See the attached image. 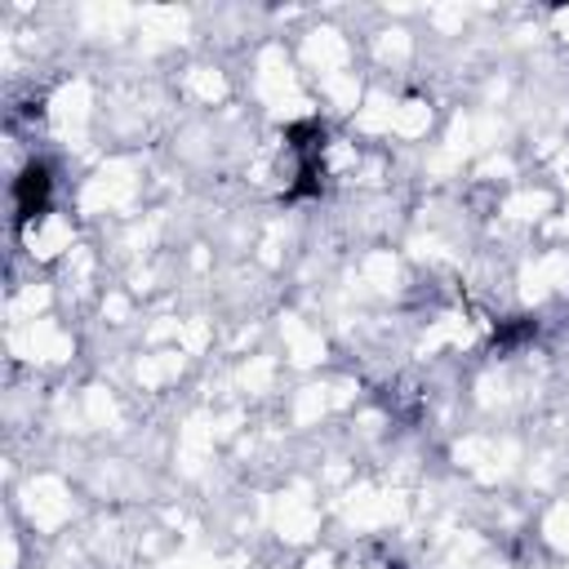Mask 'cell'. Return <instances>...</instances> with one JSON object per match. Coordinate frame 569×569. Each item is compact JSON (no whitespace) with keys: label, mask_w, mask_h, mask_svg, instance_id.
<instances>
[{"label":"cell","mask_w":569,"mask_h":569,"mask_svg":"<svg viewBox=\"0 0 569 569\" xmlns=\"http://www.w3.org/2000/svg\"><path fill=\"white\" fill-rule=\"evenodd\" d=\"M44 200H49V169H44V164H31V169L18 178V218L40 213Z\"/></svg>","instance_id":"6da1fadb"}]
</instances>
